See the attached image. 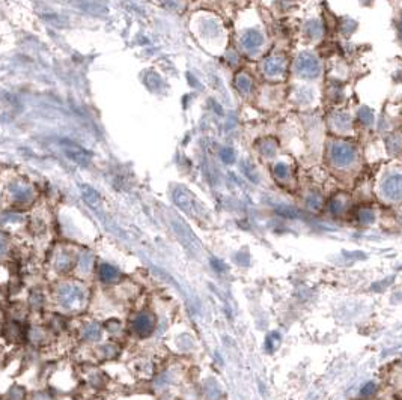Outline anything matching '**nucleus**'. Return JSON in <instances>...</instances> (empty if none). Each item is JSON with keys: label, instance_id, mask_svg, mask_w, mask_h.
Listing matches in <instances>:
<instances>
[{"label": "nucleus", "instance_id": "12", "mask_svg": "<svg viewBox=\"0 0 402 400\" xmlns=\"http://www.w3.org/2000/svg\"><path fill=\"white\" fill-rule=\"evenodd\" d=\"M82 190H83V199L86 200L91 206H97L98 205L100 197H98V193L97 191H94L89 187H82Z\"/></svg>", "mask_w": 402, "mask_h": 400}, {"label": "nucleus", "instance_id": "1", "mask_svg": "<svg viewBox=\"0 0 402 400\" xmlns=\"http://www.w3.org/2000/svg\"><path fill=\"white\" fill-rule=\"evenodd\" d=\"M48 296L50 304L57 313L65 316H75L88 309L92 293L86 281L74 277H65L59 278L54 283Z\"/></svg>", "mask_w": 402, "mask_h": 400}, {"label": "nucleus", "instance_id": "10", "mask_svg": "<svg viewBox=\"0 0 402 400\" xmlns=\"http://www.w3.org/2000/svg\"><path fill=\"white\" fill-rule=\"evenodd\" d=\"M335 160L339 166H345L353 160V151L350 148H336L335 149Z\"/></svg>", "mask_w": 402, "mask_h": 400}, {"label": "nucleus", "instance_id": "11", "mask_svg": "<svg viewBox=\"0 0 402 400\" xmlns=\"http://www.w3.org/2000/svg\"><path fill=\"white\" fill-rule=\"evenodd\" d=\"M9 254H12V248H11L9 238L6 236L5 232L0 230V262L5 260Z\"/></svg>", "mask_w": 402, "mask_h": 400}, {"label": "nucleus", "instance_id": "4", "mask_svg": "<svg viewBox=\"0 0 402 400\" xmlns=\"http://www.w3.org/2000/svg\"><path fill=\"white\" fill-rule=\"evenodd\" d=\"M97 257L94 256V253L88 251V250H82L78 251L77 260H75V266L72 271L74 278L83 280V281H91V278H95V272H97Z\"/></svg>", "mask_w": 402, "mask_h": 400}, {"label": "nucleus", "instance_id": "7", "mask_svg": "<svg viewBox=\"0 0 402 400\" xmlns=\"http://www.w3.org/2000/svg\"><path fill=\"white\" fill-rule=\"evenodd\" d=\"M62 148H63V152L68 155V158H71L74 163L80 164V166H88L92 155L91 152H88L85 148L75 145L74 142H62Z\"/></svg>", "mask_w": 402, "mask_h": 400}, {"label": "nucleus", "instance_id": "3", "mask_svg": "<svg viewBox=\"0 0 402 400\" xmlns=\"http://www.w3.org/2000/svg\"><path fill=\"white\" fill-rule=\"evenodd\" d=\"M157 328V316L149 309H139L127 324V331L136 339H148Z\"/></svg>", "mask_w": 402, "mask_h": 400}, {"label": "nucleus", "instance_id": "6", "mask_svg": "<svg viewBox=\"0 0 402 400\" xmlns=\"http://www.w3.org/2000/svg\"><path fill=\"white\" fill-rule=\"evenodd\" d=\"M77 331H78V337H80V340L82 342H85V343H91V345H98V343H101V340H103V337H104V328H103V325L101 324H98L97 321H86V322H83L78 328H77Z\"/></svg>", "mask_w": 402, "mask_h": 400}, {"label": "nucleus", "instance_id": "5", "mask_svg": "<svg viewBox=\"0 0 402 400\" xmlns=\"http://www.w3.org/2000/svg\"><path fill=\"white\" fill-rule=\"evenodd\" d=\"M95 278L103 286L113 287V286H116L118 283L122 281V272L115 265L107 263V262H103V263H98V266H97Z\"/></svg>", "mask_w": 402, "mask_h": 400}, {"label": "nucleus", "instance_id": "8", "mask_svg": "<svg viewBox=\"0 0 402 400\" xmlns=\"http://www.w3.org/2000/svg\"><path fill=\"white\" fill-rule=\"evenodd\" d=\"M384 193L390 199H402V176H392L384 184Z\"/></svg>", "mask_w": 402, "mask_h": 400}, {"label": "nucleus", "instance_id": "9", "mask_svg": "<svg viewBox=\"0 0 402 400\" xmlns=\"http://www.w3.org/2000/svg\"><path fill=\"white\" fill-rule=\"evenodd\" d=\"M12 194H14V199L17 200L18 203H27V202H30L32 197H33L32 190L27 185H24V184L15 185L14 190H12Z\"/></svg>", "mask_w": 402, "mask_h": 400}, {"label": "nucleus", "instance_id": "2", "mask_svg": "<svg viewBox=\"0 0 402 400\" xmlns=\"http://www.w3.org/2000/svg\"><path fill=\"white\" fill-rule=\"evenodd\" d=\"M77 256L78 251H75L72 245H59L56 250L50 251V259H48L50 271L54 272V275L59 278L72 275Z\"/></svg>", "mask_w": 402, "mask_h": 400}, {"label": "nucleus", "instance_id": "14", "mask_svg": "<svg viewBox=\"0 0 402 400\" xmlns=\"http://www.w3.org/2000/svg\"><path fill=\"white\" fill-rule=\"evenodd\" d=\"M375 390H377V385H375L374 382H369V384H366V385L363 387V390H362V396H371L372 393H375Z\"/></svg>", "mask_w": 402, "mask_h": 400}, {"label": "nucleus", "instance_id": "13", "mask_svg": "<svg viewBox=\"0 0 402 400\" xmlns=\"http://www.w3.org/2000/svg\"><path fill=\"white\" fill-rule=\"evenodd\" d=\"M359 220L363 223H369L374 220V212L371 209H362V211H359Z\"/></svg>", "mask_w": 402, "mask_h": 400}]
</instances>
